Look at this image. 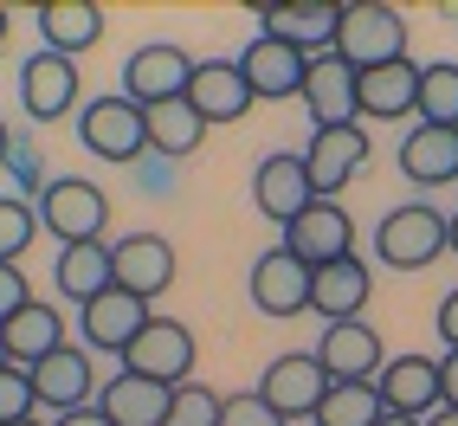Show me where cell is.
Returning <instances> with one entry per match:
<instances>
[{"label":"cell","mask_w":458,"mask_h":426,"mask_svg":"<svg viewBox=\"0 0 458 426\" xmlns=\"http://www.w3.org/2000/svg\"><path fill=\"white\" fill-rule=\"evenodd\" d=\"M355 110L361 124H401L420 110V65L413 58H394V65L355 72Z\"/></svg>","instance_id":"cell-18"},{"label":"cell","mask_w":458,"mask_h":426,"mask_svg":"<svg viewBox=\"0 0 458 426\" xmlns=\"http://www.w3.org/2000/svg\"><path fill=\"white\" fill-rule=\"evenodd\" d=\"M148 317H156V311H148L142 297H130V291L110 285L104 297H90L84 311H78V343H84L90 355H123L142 329H148Z\"/></svg>","instance_id":"cell-13"},{"label":"cell","mask_w":458,"mask_h":426,"mask_svg":"<svg viewBox=\"0 0 458 426\" xmlns=\"http://www.w3.org/2000/svg\"><path fill=\"white\" fill-rule=\"evenodd\" d=\"M52 285L58 297H72L78 311L90 297H104L116 278H110V239H90V246H58V265H52Z\"/></svg>","instance_id":"cell-28"},{"label":"cell","mask_w":458,"mask_h":426,"mask_svg":"<svg viewBox=\"0 0 458 426\" xmlns=\"http://www.w3.org/2000/svg\"><path fill=\"white\" fill-rule=\"evenodd\" d=\"M220 407H226L220 388L181 381V388H174V407H168V426H220Z\"/></svg>","instance_id":"cell-33"},{"label":"cell","mask_w":458,"mask_h":426,"mask_svg":"<svg viewBox=\"0 0 458 426\" xmlns=\"http://www.w3.org/2000/svg\"><path fill=\"white\" fill-rule=\"evenodd\" d=\"M335 58H343L349 72H375V65L407 58V13L387 7V0H355V7H343Z\"/></svg>","instance_id":"cell-2"},{"label":"cell","mask_w":458,"mask_h":426,"mask_svg":"<svg viewBox=\"0 0 458 426\" xmlns=\"http://www.w3.org/2000/svg\"><path fill=\"white\" fill-rule=\"evenodd\" d=\"M168 407H174V388L162 381H142L130 369H116L104 388H98V413L110 426H168Z\"/></svg>","instance_id":"cell-22"},{"label":"cell","mask_w":458,"mask_h":426,"mask_svg":"<svg viewBox=\"0 0 458 426\" xmlns=\"http://www.w3.org/2000/svg\"><path fill=\"white\" fill-rule=\"evenodd\" d=\"M445 252H458V213H445Z\"/></svg>","instance_id":"cell-41"},{"label":"cell","mask_w":458,"mask_h":426,"mask_svg":"<svg viewBox=\"0 0 458 426\" xmlns=\"http://www.w3.org/2000/svg\"><path fill=\"white\" fill-rule=\"evenodd\" d=\"M52 426H110V420L98 413V401H90V407H78V413H58Z\"/></svg>","instance_id":"cell-39"},{"label":"cell","mask_w":458,"mask_h":426,"mask_svg":"<svg viewBox=\"0 0 458 426\" xmlns=\"http://www.w3.org/2000/svg\"><path fill=\"white\" fill-rule=\"evenodd\" d=\"M239 72H246L252 98H303V78H310V58L284 39H265L252 33L246 52H239Z\"/></svg>","instance_id":"cell-21"},{"label":"cell","mask_w":458,"mask_h":426,"mask_svg":"<svg viewBox=\"0 0 458 426\" xmlns=\"http://www.w3.org/2000/svg\"><path fill=\"white\" fill-rule=\"evenodd\" d=\"M433 329H439V343H445V349H458V285L439 297V317H433Z\"/></svg>","instance_id":"cell-37"},{"label":"cell","mask_w":458,"mask_h":426,"mask_svg":"<svg viewBox=\"0 0 458 426\" xmlns=\"http://www.w3.org/2000/svg\"><path fill=\"white\" fill-rule=\"evenodd\" d=\"M426 426H458V407H439V413L426 420Z\"/></svg>","instance_id":"cell-42"},{"label":"cell","mask_w":458,"mask_h":426,"mask_svg":"<svg viewBox=\"0 0 458 426\" xmlns=\"http://www.w3.org/2000/svg\"><path fill=\"white\" fill-rule=\"evenodd\" d=\"M188 84H194V52L174 46V39H148V46H136L123 58V98L136 110H156V104L188 98Z\"/></svg>","instance_id":"cell-5"},{"label":"cell","mask_w":458,"mask_h":426,"mask_svg":"<svg viewBox=\"0 0 458 426\" xmlns=\"http://www.w3.org/2000/svg\"><path fill=\"white\" fill-rule=\"evenodd\" d=\"M439 394H445V407H458V349L439 355Z\"/></svg>","instance_id":"cell-38"},{"label":"cell","mask_w":458,"mask_h":426,"mask_svg":"<svg viewBox=\"0 0 458 426\" xmlns=\"http://www.w3.org/2000/svg\"><path fill=\"white\" fill-rule=\"evenodd\" d=\"M39 239V213L26 194H0V265H20V252Z\"/></svg>","instance_id":"cell-32"},{"label":"cell","mask_w":458,"mask_h":426,"mask_svg":"<svg viewBox=\"0 0 458 426\" xmlns=\"http://www.w3.org/2000/svg\"><path fill=\"white\" fill-rule=\"evenodd\" d=\"M375 142L361 124H343V130H310V142H303V181H310L317 200H335L349 188V181L369 168Z\"/></svg>","instance_id":"cell-6"},{"label":"cell","mask_w":458,"mask_h":426,"mask_svg":"<svg viewBox=\"0 0 458 426\" xmlns=\"http://www.w3.org/2000/svg\"><path fill=\"white\" fill-rule=\"evenodd\" d=\"M259 33L265 39H284L303 58H323L335 52V33H343V0H297V7H259Z\"/></svg>","instance_id":"cell-15"},{"label":"cell","mask_w":458,"mask_h":426,"mask_svg":"<svg viewBox=\"0 0 458 426\" xmlns=\"http://www.w3.org/2000/svg\"><path fill=\"white\" fill-rule=\"evenodd\" d=\"M259 394L278 407L284 426H310L317 407H323V394H329V375H323V362H317L310 349H291V355H278V362L259 375Z\"/></svg>","instance_id":"cell-8"},{"label":"cell","mask_w":458,"mask_h":426,"mask_svg":"<svg viewBox=\"0 0 458 426\" xmlns=\"http://www.w3.org/2000/svg\"><path fill=\"white\" fill-rule=\"evenodd\" d=\"M142 116H148V156H168V162L194 156V149H200V136H207L200 110H194L188 98H174V104H156V110H142Z\"/></svg>","instance_id":"cell-29"},{"label":"cell","mask_w":458,"mask_h":426,"mask_svg":"<svg viewBox=\"0 0 458 426\" xmlns=\"http://www.w3.org/2000/svg\"><path fill=\"white\" fill-rule=\"evenodd\" d=\"M33 213H39V233H52L58 246H90V239L110 233V194L98 181H78V175L46 181Z\"/></svg>","instance_id":"cell-1"},{"label":"cell","mask_w":458,"mask_h":426,"mask_svg":"<svg viewBox=\"0 0 458 426\" xmlns=\"http://www.w3.org/2000/svg\"><path fill=\"white\" fill-rule=\"evenodd\" d=\"M33 26H39V46L46 52L78 58V52H90L104 39V7H98V0H39Z\"/></svg>","instance_id":"cell-25"},{"label":"cell","mask_w":458,"mask_h":426,"mask_svg":"<svg viewBox=\"0 0 458 426\" xmlns=\"http://www.w3.org/2000/svg\"><path fill=\"white\" fill-rule=\"evenodd\" d=\"M20 420H39V394H33V375L26 369H0V426H20Z\"/></svg>","instance_id":"cell-34"},{"label":"cell","mask_w":458,"mask_h":426,"mask_svg":"<svg viewBox=\"0 0 458 426\" xmlns=\"http://www.w3.org/2000/svg\"><path fill=\"white\" fill-rule=\"evenodd\" d=\"M381 388L375 381H329V394H323V407H317V420L310 426H381Z\"/></svg>","instance_id":"cell-30"},{"label":"cell","mask_w":458,"mask_h":426,"mask_svg":"<svg viewBox=\"0 0 458 426\" xmlns=\"http://www.w3.org/2000/svg\"><path fill=\"white\" fill-rule=\"evenodd\" d=\"M369 297H375V271L361 265V259H335L323 271H310V311L323 323H349L369 311Z\"/></svg>","instance_id":"cell-24"},{"label":"cell","mask_w":458,"mask_h":426,"mask_svg":"<svg viewBox=\"0 0 458 426\" xmlns=\"http://www.w3.org/2000/svg\"><path fill=\"white\" fill-rule=\"evenodd\" d=\"M78 142L90 149L98 162H142L148 156V116L116 90V98H90L78 104Z\"/></svg>","instance_id":"cell-4"},{"label":"cell","mask_w":458,"mask_h":426,"mask_svg":"<svg viewBox=\"0 0 458 426\" xmlns=\"http://www.w3.org/2000/svg\"><path fill=\"white\" fill-rule=\"evenodd\" d=\"M78 58H58V52H33L20 65V110L33 116V124H58V116H78Z\"/></svg>","instance_id":"cell-9"},{"label":"cell","mask_w":458,"mask_h":426,"mask_svg":"<svg viewBox=\"0 0 458 426\" xmlns=\"http://www.w3.org/2000/svg\"><path fill=\"white\" fill-rule=\"evenodd\" d=\"M20 426H46V420H20Z\"/></svg>","instance_id":"cell-46"},{"label":"cell","mask_w":458,"mask_h":426,"mask_svg":"<svg viewBox=\"0 0 458 426\" xmlns=\"http://www.w3.org/2000/svg\"><path fill=\"white\" fill-rule=\"evenodd\" d=\"M246 291H252V311H265V317H303L310 311V265L284 246H271L252 259Z\"/></svg>","instance_id":"cell-16"},{"label":"cell","mask_w":458,"mask_h":426,"mask_svg":"<svg viewBox=\"0 0 458 426\" xmlns=\"http://www.w3.org/2000/svg\"><path fill=\"white\" fill-rule=\"evenodd\" d=\"M278 246L297 252L310 271H323V265H335V259H355V220L343 213V200H310V207L284 226Z\"/></svg>","instance_id":"cell-10"},{"label":"cell","mask_w":458,"mask_h":426,"mask_svg":"<svg viewBox=\"0 0 458 426\" xmlns=\"http://www.w3.org/2000/svg\"><path fill=\"white\" fill-rule=\"evenodd\" d=\"M310 200L317 194H310V181H303V156H291V149H271V156L252 168V207L271 226H291Z\"/></svg>","instance_id":"cell-19"},{"label":"cell","mask_w":458,"mask_h":426,"mask_svg":"<svg viewBox=\"0 0 458 426\" xmlns=\"http://www.w3.org/2000/svg\"><path fill=\"white\" fill-rule=\"evenodd\" d=\"M420 124L433 130H458V58H439V65H420Z\"/></svg>","instance_id":"cell-31"},{"label":"cell","mask_w":458,"mask_h":426,"mask_svg":"<svg viewBox=\"0 0 458 426\" xmlns=\"http://www.w3.org/2000/svg\"><path fill=\"white\" fill-rule=\"evenodd\" d=\"M26 303H33V285H26V271L20 265H0V329H7Z\"/></svg>","instance_id":"cell-36"},{"label":"cell","mask_w":458,"mask_h":426,"mask_svg":"<svg viewBox=\"0 0 458 426\" xmlns=\"http://www.w3.org/2000/svg\"><path fill=\"white\" fill-rule=\"evenodd\" d=\"M381 426H426V420H407V413H381Z\"/></svg>","instance_id":"cell-43"},{"label":"cell","mask_w":458,"mask_h":426,"mask_svg":"<svg viewBox=\"0 0 458 426\" xmlns=\"http://www.w3.org/2000/svg\"><path fill=\"white\" fill-rule=\"evenodd\" d=\"M401 175L413 188H445V181H458V130H433V124L407 130L401 136Z\"/></svg>","instance_id":"cell-27"},{"label":"cell","mask_w":458,"mask_h":426,"mask_svg":"<svg viewBox=\"0 0 458 426\" xmlns=\"http://www.w3.org/2000/svg\"><path fill=\"white\" fill-rule=\"evenodd\" d=\"M310 355L323 362L329 381H375L381 362H387V343H381V329L369 317H349V323H323Z\"/></svg>","instance_id":"cell-12"},{"label":"cell","mask_w":458,"mask_h":426,"mask_svg":"<svg viewBox=\"0 0 458 426\" xmlns=\"http://www.w3.org/2000/svg\"><path fill=\"white\" fill-rule=\"evenodd\" d=\"M13 162V130H7V116H0V168Z\"/></svg>","instance_id":"cell-40"},{"label":"cell","mask_w":458,"mask_h":426,"mask_svg":"<svg viewBox=\"0 0 458 426\" xmlns=\"http://www.w3.org/2000/svg\"><path fill=\"white\" fill-rule=\"evenodd\" d=\"M0 343H7V362H13V369H39V362H46L52 349H65L72 337H65V317H58V303L33 297L7 329H0Z\"/></svg>","instance_id":"cell-26"},{"label":"cell","mask_w":458,"mask_h":426,"mask_svg":"<svg viewBox=\"0 0 458 426\" xmlns=\"http://www.w3.org/2000/svg\"><path fill=\"white\" fill-rule=\"evenodd\" d=\"M7 26H13V20H7V7H0V39H7Z\"/></svg>","instance_id":"cell-44"},{"label":"cell","mask_w":458,"mask_h":426,"mask_svg":"<svg viewBox=\"0 0 458 426\" xmlns=\"http://www.w3.org/2000/svg\"><path fill=\"white\" fill-rule=\"evenodd\" d=\"M375 252L394 271H426L433 259H445V213L433 200H407V207H387L381 226H375Z\"/></svg>","instance_id":"cell-3"},{"label":"cell","mask_w":458,"mask_h":426,"mask_svg":"<svg viewBox=\"0 0 458 426\" xmlns=\"http://www.w3.org/2000/svg\"><path fill=\"white\" fill-rule=\"evenodd\" d=\"M0 369H7V343H0Z\"/></svg>","instance_id":"cell-45"},{"label":"cell","mask_w":458,"mask_h":426,"mask_svg":"<svg viewBox=\"0 0 458 426\" xmlns=\"http://www.w3.org/2000/svg\"><path fill=\"white\" fill-rule=\"evenodd\" d=\"M110 278H116V291L156 303L162 291H174V246L162 233H123V239H110Z\"/></svg>","instance_id":"cell-11"},{"label":"cell","mask_w":458,"mask_h":426,"mask_svg":"<svg viewBox=\"0 0 458 426\" xmlns=\"http://www.w3.org/2000/svg\"><path fill=\"white\" fill-rule=\"evenodd\" d=\"M123 369L142 381H162V388L194 381V329L181 317H148V329L123 349Z\"/></svg>","instance_id":"cell-7"},{"label":"cell","mask_w":458,"mask_h":426,"mask_svg":"<svg viewBox=\"0 0 458 426\" xmlns=\"http://www.w3.org/2000/svg\"><path fill=\"white\" fill-rule=\"evenodd\" d=\"M381 407L387 413H407V420H433L445 407V394H439V362L433 355H387L381 362Z\"/></svg>","instance_id":"cell-17"},{"label":"cell","mask_w":458,"mask_h":426,"mask_svg":"<svg viewBox=\"0 0 458 426\" xmlns=\"http://www.w3.org/2000/svg\"><path fill=\"white\" fill-rule=\"evenodd\" d=\"M303 110H310V124H317V130L361 124V110H355V72H349L335 52L310 58V78H303Z\"/></svg>","instance_id":"cell-23"},{"label":"cell","mask_w":458,"mask_h":426,"mask_svg":"<svg viewBox=\"0 0 458 426\" xmlns=\"http://www.w3.org/2000/svg\"><path fill=\"white\" fill-rule=\"evenodd\" d=\"M33 375V394H39V407L58 420V413H78V407H90L98 401V369H90V349L84 343H65V349H52L39 369H26Z\"/></svg>","instance_id":"cell-14"},{"label":"cell","mask_w":458,"mask_h":426,"mask_svg":"<svg viewBox=\"0 0 458 426\" xmlns=\"http://www.w3.org/2000/svg\"><path fill=\"white\" fill-rule=\"evenodd\" d=\"M188 104L200 110V124H239L259 98H252V84L246 72H239V58H200L194 65V84H188Z\"/></svg>","instance_id":"cell-20"},{"label":"cell","mask_w":458,"mask_h":426,"mask_svg":"<svg viewBox=\"0 0 458 426\" xmlns=\"http://www.w3.org/2000/svg\"><path fill=\"white\" fill-rule=\"evenodd\" d=\"M220 426H284V420H278V407H271L259 388H246V394H226Z\"/></svg>","instance_id":"cell-35"}]
</instances>
